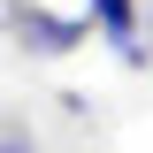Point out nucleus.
<instances>
[{"label": "nucleus", "mask_w": 153, "mask_h": 153, "mask_svg": "<svg viewBox=\"0 0 153 153\" xmlns=\"http://www.w3.org/2000/svg\"><path fill=\"white\" fill-rule=\"evenodd\" d=\"M8 31H16L23 54H76L100 23L92 16H54V8H38V0H8Z\"/></svg>", "instance_id": "nucleus-1"}, {"label": "nucleus", "mask_w": 153, "mask_h": 153, "mask_svg": "<svg viewBox=\"0 0 153 153\" xmlns=\"http://www.w3.org/2000/svg\"><path fill=\"white\" fill-rule=\"evenodd\" d=\"M0 153H31V138H23L16 123H8V138H0Z\"/></svg>", "instance_id": "nucleus-3"}, {"label": "nucleus", "mask_w": 153, "mask_h": 153, "mask_svg": "<svg viewBox=\"0 0 153 153\" xmlns=\"http://www.w3.org/2000/svg\"><path fill=\"white\" fill-rule=\"evenodd\" d=\"M92 23H100V38H107L130 69H146V46H138V0H92Z\"/></svg>", "instance_id": "nucleus-2"}]
</instances>
